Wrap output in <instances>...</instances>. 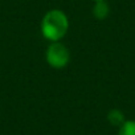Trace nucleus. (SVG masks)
<instances>
[{
	"mask_svg": "<svg viewBox=\"0 0 135 135\" xmlns=\"http://www.w3.org/2000/svg\"><path fill=\"white\" fill-rule=\"evenodd\" d=\"M107 119L114 126H120L124 122V117H123V114L119 110H111L109 113V115H107Z\"/></svg>",
	"mask_w": 135,
	"mask_h": 135,
	"instance_id": "5",
	"label": "nucleus"
},
{
	"mask_svg": "<svg viewBox=\"0 0 135 135\" xmlns=\"http://www.w3.org/2000/svg\"><path fill=\"white\" fill-rule=\"evenodd\" d=\"M70 54L68 48L61 44V42H52L46 50V61L52 68H56V69H61V68H65L69 62Z\"/></svg>",
	"mask_w": 135,
	"mask_h": 135,
	"instance_id": "2",
	"label": "nucleus"
},
{
	"mask_svg": "<svg viewBox=\"0 0 135 135\" xmlns=\"http://www.w3.org/2000/svg\"><path fill=\"white\" fill-rule=\"evenodd\" d=\"M68 28H69L68 17L60 9H53L45 13L42 23H41V31H42L44 37L53 42L62 38Z\"/></svg>",
	"mask_w": 135,
	"mask_h": 135,
	"instance_id": "1",
	"label": "nucleus"
},
{
	"mask_svg": "<svg viewBox=\"0 0 135 135\" xmlns=\"http://www.w3.org/2000/svg\"><path fill=\"white\" fill-rule=\"evenodd\" d=\"M94 16L99 20L105 19L107 15H109V6L103 2V0H101V2H97L95 6H94Z\"/></svg>",
	"mask_w": 135,
	"mask_h": 135,
	"instance_id": "3",
	"label": "nucleus"
},
{
	"mask_svg": "<svg viewBox=\"0 0 135 135\" xmlns=\"http://www.w3.org/2000/svg\"><path fill=\"white\" fill-rule=\"evenodd\" d=\"M95 2H101V0H95Z\"/></svg>",
	"mask_w": 135,
	"mask_h": 135,
	"instance_id": "6",
	"label": "nucleus"
},
{
	"mask_svg": "<svg viewBox=\"0 0 135 135\" xmlns=\"http://www.w3.org/2000/svg\"><path fill=\"white\" fill-rule=\"evenodd\" d=\"M118 135H135V120H124L120 124Z\"/></svg>",
	"mask_w": 135,
	"mask_h": 135,
	"instance_id": "4",
	"label": "nucleus"
}]
</instances>
